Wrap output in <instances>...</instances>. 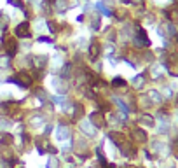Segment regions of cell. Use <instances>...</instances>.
<instances>
[{"instance_id":"cell-1","label":"cell","mask_w":178,"mask_h":168,"mask_svg":"<svg viewBox=\"0 0 178 168\" xmlns=\"http://www.w3.org/2000/svg\"><path fill=\"white\" fill-rule=\"evenodd\" d=\"M16 35L18 37H25V35H28V23H21V25L16 28Z\"/></svg>"},{"instance_id":"cell-2","label":"cell","mask_w":178,"mask_h":168,"mask_svg":"<svg viewBox=\"0 0 178 168\" xmlns=\"http://www.w3.org/2000/svg\"><path fill=\"white\" fill-rule=\"evenodd\" d=\"M113 84H115V86H119V84H124V81H122V79H115V82H113Z\"/></svg>"}]
</instances>
